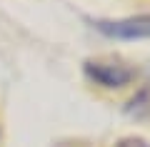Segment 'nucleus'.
Listing matches in <instances>:
<instances>
[{
    "label": "nucleus",
    "mask_w": 150,
    "mask_h": 147,
    "mask_svg": "<svg viewBox=\"0 0 150 147\" xmlns=\"http://www.w3.org/2000/svg\"><path fill=\"white\" fill-rule=\"evenodd\" d=\"M95 27L115 40H143L150 37V15H135L123 20H98Z\"/></svg>",
    "instance_id": "1"
},
{
    "label": "nucleus",
    "mask_w": 150,
    "mask_h": 147,
    "mask_svg": "<svg viewBox=\"0 0 150 147\" xmlns=\"http://www.w3.org/2000/svg\"><path fill=\"white\" fill-rule=\"evenodd\" d=\"M85 72L103 87H123L135 77V72L125 65H108V63H88Z\"/></svg>",
    "instance_id": "2"
},
{
    "label": "nucleus",
    "mask_w": 150,
    "mask_h": 147,
    "mask_svg": "<svg viewBox=\"0 0 150 147\" xmlns=\"http://www.w3.org/2000/svg\"><path fill=\"white\" fill-rule=\"evenodd\" d=\"M115 147H150L145 140H140V137H125V140H120Z\"/></svg>",
    "instance_id": "3"
}]
</instances>
